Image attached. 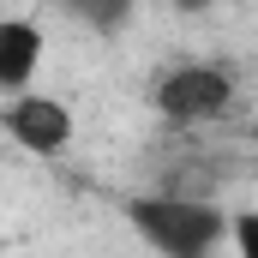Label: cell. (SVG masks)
<instances>
[{"label": "cell", "mask_w": 258, "mask_h": 258, "mask_svg": "<svg viewBox=\"0 0 258 258\" xmlns=\"http://www.w3.org/2000/svg\"><path fill=\"white\" fill-rule=\"evenodd\" d=\"M126 222L162 258H210L228 234V216L204 198H132Z\"/></svg>", "instance_id": "6da1fadb"}, {"label": "cell", "mask_w": 258, "mask_h": 258, "mask_svg": "<svg viewBox=\"0 0 258 258\" xmlns=\"http://www.w3.org/2000/svg\"><path fill=\"white\" fill-rule=\"evenodd\" d=\"M150 102H156L162 120H174V126H198V120L228 114V102H234V78H228V66L186 60V66H168V72L156 78Z\"/></svg>", "instance_id": "7a4b0ae2"}, {"label": "cell", "mask_w": 258, "mask_h": 258, "mask_svg": "<svg viewBox=\"0 0 258 258\" xmlns=\"http://www.w3.org/2000/svg\"><path fill=\"white\" fill-rule=\"evenodd\" d=\"M0 126L12 144H24V150H36V156H54L72 144V108L54 102V96H36V90H24V96H12L6 108H0Z\"/></svg>", "instance_id": "3957f363"}, {"label": "cell", "mask_w": 258, "mask_h": 258, "mask_svg": "<svg viewBox=\"0 0 258 258\" xmlns=\"http://www.w3.org/2000/svg\"><path fill=\"white\" fill-rule=\"evenodd\" d=\"M42 66V30L30 18H0V90L24 96Z\"/></svg>", "instance_id": "277c9868"}, {"label": "cell", "mask_w": 258, "mask_h": 258, "mask_svg": "<svg viewBox=\"0 0 258 258\" xmlns=\"http://www.w3.org/2000/svg\"><path fill=\"white\" fill-rule=\"evenodd\" d=\"M60 6L78 24H90V30H120L132 18V0H60Z\"/></svg>", "instance_id": "5b68a950"}, {"label": "cell", "mask_w": 258, "mask_h": 258, "mask_svg": "<svg viewBox=\"0 0 258 258\" xmlns=\"http://www.w3.org/2000/svg\"><path fill=\"white\" fill-rule=\"evenodd\" d=\"M234 246H240V258H258V210L234 216Z\"/></svg>", "instance_id": "8992f818"}, {"label": "cell", "mask_w": 258, "mask_h": 258, "mask_svg": "<svg viewBox=\"0 0 258 258\" xmlns=\"http://www.w3.org/2000/svg\"><path fill=\"white\" fill-rule=\"evenodd\" d=\"M174 6H210V0H174Z\"/></svg>", "instance_id": "52a82bcc"}]
</instances>
